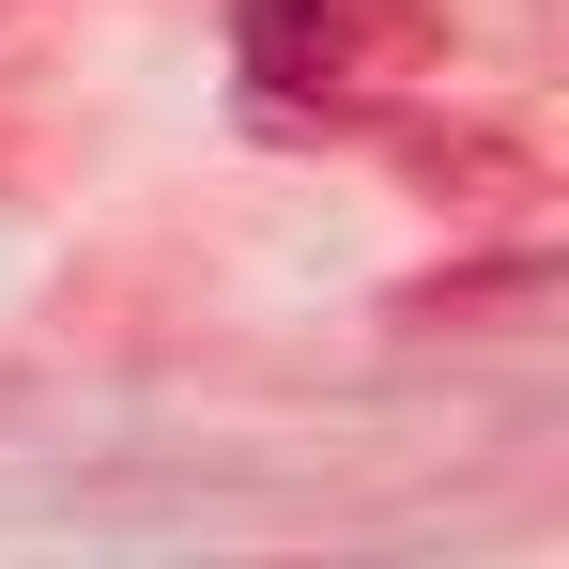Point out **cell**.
<instances>
[{
    "mask_svg": "<svg viewBox=\"0 0 569 569\" xmlns=\"http://www.w3.org/2000/svg\"><path fill=\"white\" fill-rule=\"evenodd\" d=\"M247 62L278 93H370L416 62V16L400 0H247Z\"/></svg>",
    "mask_w": 569,
    "mask_h": 569,
    "instance_id": "1",
    "label": "cell"
}]
</instances>
